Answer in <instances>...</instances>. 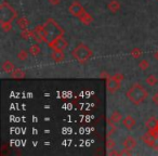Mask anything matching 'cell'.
<instances>
[{"label": "cell", "mask_w": 158, "mask_h": 156, "mask_svg": "<svg viewBox=\"0 0 158 156\" xmlns=\"http://www.w3.org/2000/svg\"><path fill=\"white\" fill-rule=\"evenodd\" d=\"M18 16V12L14 10L10 3L3 1L0 5V25L5 32H10L12 29V22Z\"/></svg>", "instance_id": "cell-1"}, {"label": "cell", "mask_w": 158, "mask_h": 156, "mask_svg": "<svg viewBox=\"0 0 158 156\" xmlns=\"http://www.w3.org/2000/svg\"><path fill=\"white\" fill-rule=\"evenodd\" d=\"M126 97L134 105H140L147 99L148 91L141 84L136 82V84H133L132 86H130V88L126 92Z\"/></svg>", "instance_id": "cell-2"}, {"label": "cell", "mask_w": 158, "mask_h": 156, "mask_svg": "<svg viewBox=\"0 0 158 156\" xmlns=\"http://www.w3.org/2000/svg\"><path fill=\"white\" fill-rule=\"evenodd\" d=\"M44 31L47 33V36H48L49 42L52 41V40L56 39L59 37H63L64 36V29L55 22L53 19H48L46 21V23L44 24Z\"/></svg>", "instance_id": "cell-3"}, {"label": "cell", "mask_w": 158, "mask_h": 156, "mask_svg": "<svg viewBox=\"0 0 158 156\" xmlns=\"http://www.w3.org/2000/svg\"><path fill=\"white\" fill-rule=\"evenodd\" d=\"M73 57L79 63H86L93 57V52L85 44H78L72 51Z\"/></svg>", "instance_id": "cell-4"}, {"label": "cell", "mask_w": 158, "mask_h": 156, "mask_svg": "<svg viewBox=\"0 0 158 156\" xmlns=\"http://www.w3.org/2000/svg\"><path fill=\"white\" fill-rule=\"evenodd\" d=\"M33 39H35L37 42H46V44H49V39L48 36H47V33L44 31V25H38L35 28V35H34Z\"/></svg>", "instance_id": "cell-5"}, {"label": "cell", "mask_w": 158, "mask_h": 156, "mask_svg": "<svg viewBox=\"0 0 158 156\" xmlns=\"http://www.w3.org/2000/svg\"><path fill=\"white\" fill-rule=\"evenodd\" d=\"M49 47L53 50H61V51H64L68 46V42L67 40L65 39L64 37H59L56 39L52 40V41L49 42Z\"/></svg>", "instance_id": "cell-6"}, {"label": "cell", "mask_w": 158, "mask_h": 156, "mask_svg": "<svg viewBox=\"0 0 158 156\" xmlns=\"http://www.w3.org/2000/svg\"><path fill=\"white\" fill-rule=\"evenodd\" d=\"M68 11H69V13L72 14V15H74L75 18L79 19L85 12H86V10H85V8L81 6V3H79L78 1H74V2L69 6V8H68Z\"/></svg>", "instance_id": "cell-7"}, {"label": "cell", "mask_w": 158, "mask_h": 156, "mask_svg": "<svg viewBox=\"0 0 158 156\" xmlns=\"http://www.w3.org/2000/svg\"><path fill=\"white\" fill-rule=\"evenodd\" d=\"M158 136V131L157 130H154V131H147L145 132L144 134L142 136V140L147 146L149 147H153L154 144H155V141H156V138Z\"/></svg>", "instance_id": "cell-8"}, {"label": "cell", "mask_w": 158, "mask_h": 156, "mask_svg": "<svg viewBox=\"0 0 158 156\" xmlns=\"http://www.w3.org/2000/svg\"><path fill=\"white\" fill-rule=\"evenodd\" d=\"M121 82H118L117 79H115L114 77L110 76L107 77V82H106V88H107V91L110 93H116L117 91L120 89Z\"/></svg>", "instance_id": "cell-9"}, {"label": "cell", "mask_w": 158, "mask_h": 156, "mask_svg": "<svg viewBox=\"0 0 158 156\" xmlns=\"http://www.w3.org/2000/svg\"><path fill=\"white\" fill-rule=\"evenodd\" d=\"M136 146V141L133 137H128L126 138L125 142H123V150L127 152V154H130V152Z\"/></svg>", "instance_id": "cell-10"}, {"label": "cell", "mask_w": 158, "mask_h": 156, "mask_svg": "<svg viewBox=\"0 0 158 156\" xmlns=\"http://www.w3.org/2000/svg\"><path fill=\"white\" fill-rule=\"evenodd\" d=\"M123 125L127 128L128 130H131L136 125V120L132 115H127L125 118L123 119Z\"/></svg>", "instance_id": "cell-11"}, {"label": "cell", "mask_w": 158, "mask_h": 156, "mask_svg": "<svg viewBox=\"0 0 158 156\" xmlns=\"http://www.w3.org/2000/svg\"><path fill=\"white\" fill-rule=\"evenodd\" d=\"M51 57H52V60L54 62L60 63V62H63L64 60H65V53H64V51H61V50H53V53H52V55H51Z\"/></svg>", "instance_id": "cell-12"}, {"label": "cell", "mask_w": 158, "mask_h": 156, "mask_svg": "<svg viewBox=\"0 0 158 156\" xmlns=\"http://www.w3.org/2000/svg\"><path fill=\"white\" fill-rule=\"evenodd\" d=\"M145 126H146L147 130H149V131L157 130V128H158V119L156 118V117H151V118L146 121Z\"/></svg>", "instance_id": "cell-13"}, {"label": "cell", "mask_w": 158, "mask_h": 156, "mask_svg": "<svg viewBox=\"0 0 158 156\" xmlns=\"http://www.w3.org/2000/svg\"><path fill=\"white\" fill-rule=\"evenodd\" d=\"M79 21H80V22H81L84 25L88 26V25H90L91 23L93 22V16L91 15L90 13H88V12L86 11L81 16H80V18H79Z\"/></svg>", "instance_id": "cell-14"}, {"label": "cell", "mask_w": 158, "mask_h": 156, "mask_svg": "<svg viewBox=\"0 0 158 156\" xmlns=\"http://www.w3.org/2000/svg\"><path fill=\"white\" fill-rule=\"evenodd\" d=\"M120 3L117 1V0H110V3L107 5V9L110 10L112 13H117V12L120 10Z\"/></svg>", "instance_id": "cell-15"}, {"label": "cell", "mask_w": 158, "mask_h": 156, "mask_svg": "<svg viewBox=\"0 0 158 156\" xmlns=\"http://www.w3.org/2000/svg\"><path fill=\"white\" fill-rule=\"evenodd\" d=\"M15 70L14 68V64L12 63L11 61H5L2 64V70L7 74H11L13 70Z\"/></svg>", "instance_id": "cell-16"}, {"label": "cell", "mask_w": 158, "mask_h": 156, "mask_svg": "<svg viewBox=\"0 0 158 156\" xmlns=\"http://www.w3.org/2000/svg\"><path fill=\"white\" fill-rule=\"evenodd\" d=\"M18 26L20 27V29H22V31L28 29V26H29L28 20H27V19H25V18H20L18 20Z\"/></svg>", "instance_id": "cell-17"}, {"label": "cell", "mask_w": 158, "mask_h": 156, "mask_svg": "<svg viewBox=\"0 0 158 156\" xmlns=\"http://www.w3.org/2000/svg\"><path fill=\"white\" fill-rule=\"evenodd\" d=\"M11 77L14 78V79H21V78H24L25 77V73L21 68H16V70H14L11 73Z\"/></svg>", "instance_id": "cell-18"}, {"label": "cell", "mask_w": 158, "mask_h": 156, "mask_svg": "<svg viewBox=\"0 0 158 156\" xmlns=\"http://www.w3.org/2000/svg\"><path fill=\"white\" fill-rule=\"evenodd\" d=\"M28 52H29V54L33 55V57H37V55L41 52V49H40V47L38 46V44H31V46L29 47Z\"/></svg>", "instance_id": "cell-19"}, {"label": "cell", "mask_w": 158, "mask_h": 156, "mask_svg": "<svg viewBox=\"0 0 158 156\" xmlns=\"http://www.w3.org/2000/svg\"><path fill=\"white\" fill-rule=\"evenodd\" d=\"M121 114H120V112H118V111H114V112L110 114V121H113L114 124H117V123H119V121L121 120Z\"/></svg>", "instance_id": "cell-20"}, {"label": "cell", "mask_w": 158, "mask_h": 156, "mask_svg": "<svg viewBox=\"0 0 158 156\" xmlns=\"http://www.w3.org/2000/svg\"><path fill=\"white\" fill-rule=\"evenodd\" d=\"M145 82H146V84L149 85V86H155V85L158 82V79H157V77H156L155 75L151 74V75H148V76L146 77Z\"/></svg>", "instance_id": "cell-21"}, {"label": "cell", "mask_w": 158, "mask_h": 156, "mask_svg": "<svg viewBox=\"0 0 158 156\" xmlns=\"http://www.w3.org/2000/svg\"><path fill=\"white\" fill-rule=\"evenodd\" d=\"M34 35H35V31H29V29H25V31H22V33H21L22 38L23 39H26V40L33 38Z\"/></svg>", "instance_id": "cell-22"}, {"label": "cell", "mask_w": 158, "mask_h": 156, "mask_svg": "<svg viewBox=\"0 0 158 156\" xmlns=\"http://www.w3.org/2000/svg\"><path fill=\"white\" fill-rule=\"evenodd\" d=\"M28 51L26 50H21L20 52L18 53V59L20 61H26L27 57H28Z\"/></svg>", "instance_id": "cell-23"}, {"label": "cell", "mask_w": 158, "mask_h": 156, "mask_svg": "<svg viewBox=\"0 0 158 156\" xmlns=\"http://www.w3.org/2000/svg\"><path fill=\"white\" fill-rule=\"evenodd\" d=\"M131 55L134 57V59H139V57L142 55V50L141 49H139V48H134V49H132V51H131Z\"/></svg>", "instance_id": "cell-24"}, {"label": "cell", "mask_w": 158, "mask_h": 156, "mask_svg": "<svg viewBox=\"0 0 158 156\" xmlns=\"http://www.w3.org/2000/svg\"><path fill=\"white\" fill-rule=\"evenodd\" d=\"M115 132H116V128H115V126H114V123L108 120V138H110L113 133H115Z\"/></svg>", "instance_id": "cell-25"}, {"label": "cell", "mask_w": 158, "mask_h": 156, "mask_svg": "<svg viewBox=\"0 0 158 156\" xmlns=\"http://www.w3.org/2000/svg\"><path fill=\"white\" fill-rule=\"evenodd\" d=\"M139 67H140L142 70H146L147 68L149 67L148 62H147L146 60H142V61H141L140 63H139Z\"/></svg>", "instance_id": "cell-26"}, {"label": "cell", "mask_w": 158, "mask_h": 156, "mask_svg": "<svg viewBox=\"0 0 158 156\" xmlns=\"http://www.w3.org/2000/svg\"><path fill=\"white\" fill-rule=\"evenodd\" d=\"M113 77H114L115 79L118 80V82H120L123 80V74H119V73H117V74L113 75Z\"/></svg>", "instance_id": "cell-27"}, {"label": "cell", "mask_w": 158, "mask_h": 156, "mask_svg": "<svg viewBox=\"0 0 158 156\" xmlns=\"http://www.w3.org/2000/svg\"><path fill=\"white\" fill-rule=\"evenodd\" d=\"M114 147H115V142L112 140V139L108 138V140H107V149L112 150V149H114Z\"/></svg>", "instance_id": "cell-28"}, {"label": "cell", "mask_w": 158, "mask_h": 156, "mask_svg": "<svg viewBox=\"0 0 158 156\" xmlns=\"http://www.w3.org/2000/svg\"><path fill=\"white\" fill-rule=\"evenodd\" d=\"M152 100H153V103L156 104V105H158V92H155L153 95V98H152Z\"/></svg>", "instance_id": "cell-29"}, {"label": "cell", "mask_w": 158, "mask_h": 156, "mask_svg": "<svg viewBox=\"0 0 158 156\" xmlns=\"http://www.w3.org/2000/svg\"><path fill=\"white\" fill-rule=\"evenodd\" d=\"M49 2H50L51 5H53V6H57L60 2H61V0H49Z\"/></svg>", "instance_id": "cell-30"}, {"label": "cell", "mask_w": 158, "mask_h": 156, "mask_svg": "<svg viewBox=\"0 0 158 156\" xmlns=\"http://www.w3.org/2000/svg\"><path fill=\"white\" fill-rule=\"evenodd\" d=\"M153 149H155V150H158V136H157V138H156V141H155V144H154Z\"/></svg>", "instance_id": "cell-31"}, {"label": "cell", "mask_w": 158, "mask_h": 156, "mask_svg": "<svg viewBox=\"0 0 158 156\" xmlns=\"http://www.w3.org/2000/svg\"><path fill=\"white\" fill-rule=\"evenodd\" d=\"M154 57H155V59L158 61V51H156V52H154Z\"/></svg>", "instance_id": "cell-32"}]
</instances>
